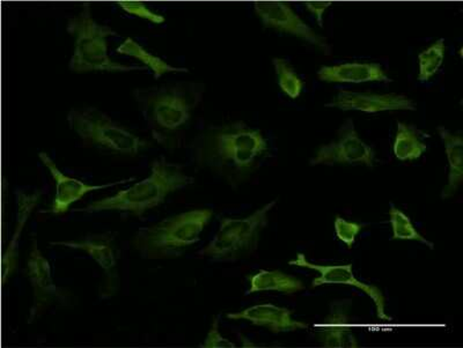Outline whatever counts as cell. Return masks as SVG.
Returning a JSON list of instances; mask_svg holds the SVG:
<instances>
[{"mask_svg":"<svg viewBox=\"0 0 463 348\" xmlns=\"http://www.w3.org/2000/svg\"><path fill=\"white\" fill-rule=\"evenodd\" d=\"M190 149L198 167L211 169L235 185L255 172L270 145L260 128L235 121L204 128Z\"/></svg>","mask_w":463,"mask_h":348,"instance_id":"6da1fadb","label":"cell"},{"mask_svg":"<svg viewBox=\"0 0 463 348\" xmlns=\"http://www.w3.org/2000/svg\"><path fill=\"white\" fill-rule=\"evenodd\" d=\"M205 93L202 82L179 81L134 89L132 97L152 138L164 148L180 146L184 128L192 121Z\"/></svg>","mask_w":463,"mask_h":348,"instance_id":"7a4b0ae2","label":"cell"},{"mask_svg":"<svg viewBox=\"0 0 463 348\" xmlns=\"http://www.w3.org/2000/svg\"><path fill=\"white\" fill-rule=\"evenodd\" d=\"M195 177L184 172V165L160 156L151 164L150 175L113 196L90 202L84 213L118 212L143 217L148 211L163 205L172 193L195 184Z\"/></svg>","mask_w":463,"mask_h":348,"instance_id":"3957f363","label":"cell"},{"mask_svg":"<svg viewBox=\"0 0 463 348\" xmlns=\"http://www.w3.org/2000/svg\"><path fill=\"white\" fill-rule=\"evenodd\" d=\"M213 211L197 209L172 215L155 225L139 228L131 246L143 259H173L200 242Z\"/></svg>","mask_w":463,"mask_h":348,"instance_id":"277c9868","label":"cell"},{"mask_svg":"<svg viewBox=\"0 0 463 348\" xmlns=\"http://www.w3.org/2000/svg\"><path fill=\"white\" fill-rule=\"evenodd\" d=\"M66 32L74 40V50L69 61V69L74 73H124L147 70L144 65H127L111 60L109 39L118 36V32L95 20L90 3L82 4L80 14L68 19Z\"/></svg>","mask_w":463,"mask_h":348,"instance_id":"5b68a950","label":"cell"},{"mask_svg":"<svg viewBox=\"0 0 463 348\" xmlns=\"http://www.w3.org/2000/svg\"><path fill=\"white\" fill-rule=\"evenodd\" d=\"M66 122L87 147L115 155L137 156L152 144L95 107L72 108Z\"/></svg>","mask_w":463,"mask_h":348,"instance_id":"8992f818","label":"cell"},{"mask_svg":"<svg viewBox=\"0 0 463 348\" xmlns=\"http://www.w3.org/2000/svg\"><path fill=\"white\" fill-rule=\"evenodd\" d=\"M27 277L33 289V306L29 312V324L34 322L49 306L60 304L68 306L71 301V294L65 288L58 287L53 281L51 262L40 250L36 240H33L29 251Z\"/></svg>","mask_w":463,"mask_h":348,"instance_id":"52a82bcc","label":"cell"},{"mask_svg":"<svg viewBox=\"0 0 463 348\" xmlns=\"http://www.w3.org/2000/svg\"><path fill=\"white\" fill-rule=\"evenodd\" d=\"M374 148L359 136L351 118L342 124L336 142L322 145L309 161L311 165L363 164L369 168L374 167Z\"/></svg>","mask_w":463,"mask_h":348,"instance_id":"ba28073f","label":"cell"},{"mask_svg":"<svg viewBox=\"0 0 463 348\" xmlns=\"http://www.w3.org/2000/svg\"><path fill=\"white\" fill-rule=\"evenodd\" d=\"M254 11L266 28L287 33L320 49L326 56L332 55L333 48L325 36L317 34L295 10L284 2H255Z\"/></svg>","mask_w":463,"mask_h":348,"instance_id":"9c48e42d","label":"cell"},{"mask_svg":"<svg viewBox=\"0 0 463 348\" xmlns=\"http://www.w3.org/2000/svg\"><path fill=\"white\" fill-rule=\"evenodd\" d=\"M288 265L297 268H309L318 272V277L313 280L312 287L324 285H346L361 289L373 300L376 316L379 320L392 322V318L386 313V298L376 286L362 283L354 277L353 264L321 265L309 262L304 254H298L295 259L289 260Z\"/></svg>","mask_w":463,"mask_h":348,"instance_id":"30bf717a","label":"cell"},{"mask_svg":"<svg viewBox=\"0 0 463 348\" xmlns=\"http://www.w3.org/2000/svg\"><path fill=\"white\" fill-rule=\"evenodd\" d=\"M39 159L48 169L49 173L55 182V197H53L51 213L55 215L65 214L69 212L70 207L74 202L80 201L87 193L98 192V190L113 188L115 185L127 184L134 181L135 178H128V180L113 182V183L106 184H89L85 183L78 178L70 177L58 168L57 164L47 153L40 152Z\"/></svg>","mask_w":463,"mask_h":348,"instance_id":"8fae6325","label":"cell"},{"mask_svg":"<svg viewBox=\"0 0 463 348\" xmlns=\"http://www.w3.org/2000/svg\"><path fill=\"white\" fill-rule=\"evenodd\" d=\"M325 107L337 108V109L343 111H363V113L367 114L383 113V111L416 110L413 99L404 94H376L353 92V90H340L332 101L326 103Z\"/></svg>","mask_w":463,"mask_h":348,"instance_id":"7c38bea8","label":"cell"},{"mask_svg":"<svg viewBox=\"0 0 463 348\" xmlns=\"http://www.w3.org/2000/svg\"><path fill=\"white\" fill-rule=\"evenodd\" d=\"M51 244L86 252L102 268L110 285L118 280V250L115 247V234L111 231L90 234L85 238L68 240V241H52Z\"/></svg>","mask_w":463,"mask_h":348,"instance_id":"4fadbf2b","label":"cell"},{"mask_svg":"<svg viewBox=\"0 0 463 348\" xmlns=\"http://www.w3.org/2000/svg\"><path fill=\"white\" fill-rule=\"evenodd\" d=\"M292 315V310L283 306L262 304L250 306L242 312L227 314V318L234 321H247L251 325L266 327L272 334L307 329V323L293 320Z\"/></svg>","mask_w":463,"mask_h":348,"instance_id":"5bb4252c","label":"cell"},{"mask_svg":"<svg viewBox=\"0 0 463 348\" xmlns=\"http://www.w3.org/2000/svg\"><path fill=\"white\" fill-rule=\"evenodd\" d=\"M350 300L335 301L330 305V313L318 331V341L326 348H357L358 339L355 338L351 324Z\"/></svg>","mask_w":463,"mask_h":348,"instance_id":"9a60e30c","label":"cell"},{"mask_svg":"<svg viewBox=\"0 0 463 348\" xmlns=\"http://www.w3.org/2000/svg\"><path fill=\"white\" fill-rule=\"evenodd\" d=\"M279 202V199L269 202L268 204L255 211L246 218H222L219 230L226 231L233 236L243 255L251 254L259 248L260 234L268 226V214Z\"/></svg>","mask_w":463,"mask_h":348,"instance_id":"2e32d148","label":"cell"},{"mask_svg":"<svg viewBox=\"0 0 463 348\" xmlns=\"http://www.w3.org/2000/svg\"><path fill=\"white\" fill-rule=\"evenodd\" d=\"M321 81L334 84H362V82H392L383 66L367 61H350L334 66H322L317 71Z\"/></svg>","mask_w":463,"mask_h":348,"instance_id":"e0dca14e","label":"cell"},{"mask_svg":"<svg viewBox=\"0 0 463 348\" xmlns=\"http://www.w3.org/2000/svg\"><path fill=\"white\" fill-rule=\"evenodd\" d=\"M43 193L41 192H34L31 193L19 192L15 193L16 202V219L14 235H12L10 244L4 252L3 256V284L5 285L6 281L10 279L11 276L16 268V262H18V249L20 239H22L24 226L28 221L29 217L39 205Z\"/></svg>","mask_w":463,"mask_h":348,"instance_id":"ac0fdd59","label":"cell"},{"mask_svg":"<svg viewBox=\"0 0 463 348\" xmlns=\"http://www.w3.org/2000/svg\"><path fill=\"white\" fill-rule=\"evenodd\" d=\"M438 132L445 145L449 165V183L442 190L441 198L449 199L456 194L463 182V138L444 127H438Z\"/></svg>","mask_w":463,"mask_h":348,"instance_id":"d6986e66","label":"cell"},{"mask_svg":"<svg viewBox=\"0 0 463 348\" xmlns=\"http://www.w3.org/2000/svg\"><path fill=\"white\" fill-rule=\"evenodd\" d=\"M305 289L303 281L279 270H260L250 277L248 293L279 292L293 296Z\"/></svg>","mask_w":463,"mask_h":348,"instance_id":"ffe728a7","label":"cell"},{"mask_svg":"<svg viewBox=\"0 0 463 348\" xmlns=\"http://www.w3.org/2000/svg\"><path fill=\"white\" fill-rule=\"evenodd\" d=\"M116 52L135 58V60L143 63L145 68L151 70L155 79H160L167 73L188 72L187 68L173 66L172 64L167 63L166 61H164L163 58L153 55V53L147 52L142 44H139L137 41L132 39V37H127V39L123 41V43L116 49Z\"/></svg>","mask_w":463,"mask_h":348,"instance_id":"44dd1931","label":"cell"},{"mask_svg":"<svg viewBox=\"0 0 463 348\" xmlns=\"http://www.w3.org/2000/svg\"><path fill=\"white\" fill-rule=\"evenodd\" d=\"M423 132L413 126L398 122L394 146L392 151L400 161H413L420 159L428 151V145L423 142Z\"/></svg>","mask_w":463,"mask_h":348,"instance_id":"7402d4cb","label":"cell"},{"mask_svg":"<svg viewBox=\"0 0 463 348\" xmlns=\"http://www.w3.org/2000/svg\"><path fill=\"white\" fill-rule=\"evenodd\" d=\"M390 222L392 230V240H408V241H417L425 244V246L434 250V243L429 241L425 236L421 235L417 228L413 226L411 217L391 204Z\"/></svg>","mask_w":463,"mask_h":348,"instance_id":"603a6c76","label":"cell"},{"mask_svg":"<svg viewBox=\"0 0 463 348\" xmlns=\"http://www.w3.org/2000/svg\"><path fill=\"white\" fill-rule=\"evenodd\" d=\"M272 64H274L277 84H279V89L288 98H299L304 89V81L292 64L285 58H274Z\"/></svg>","mask_w":463,"mask_h":348,"instance_id":"cb8c5ba5","label":"cell"},{"mask_svg":"<svg viewBox=\"0 0 463 348\" xmlns=\"http://www.w3.org/2000/svg\"><path fill=\"white\" fill-rule=\"evenodd\" d=\"M445 40L439 39L419 55V80L427 82L436 76L445 60Z\"/></svg>","mask_w":463,"mask_h":348,"instance_id":"d4e9b609","label":"cell"},{"mask_svg":"<svg viewBox=\"0 0 463 348\" xmlns=\"http://www.w3.org/2000/svg\"><path fill=\"white\" fill-rule=\"evenodd\" d=\"M335 234L341 242L345 243L347 249H353L357 240V236L362 233L365 223L347 221L345 218H335L334 221Z\"/></svg>","mask_w":463,"mask_h":348,"instance_id":"484cf974","label":"cell"},{"mask_svg":"<svg viewBox=\"0 0 463 348\" xmlns=\"http://www.w3.org/2000/svg\"><path fill=\"white\" fill-rule=\"evenodd\" d=\"M121 10L127 12L128 14L137 16V18L147 20L152 24H161L166 22V18L164 15L156 14L148 8L146 4L143 2H128V0H122V2H116Z\"/></svg>","mask_w":463,"mask_h":348,"instance_id":"4316f807","label":"cell"},{"mask_svg":"<svg viewBox=\"0 0 463 348\" xmlns=\"http://www.w3.org/2000/svg\"><path fill=\"white\" fill-rule=\"evenodd\" d=\"M222 315H217L213 318V324H211L210 330L204 341L201 343V348H235L234 343H232L230 339L222 337L219 326H221Z\"/></svg>","mask_w":463,"mask_h":348,"instance_id":"83f0119b","label":"cell"},{"mask_svg":"<svg viewBox=\"0 0 463 348\" xmlns=\"http://www.w3.org/2000/svg\"><path fill=\"white\" fill-rule=\"evenodd\" d=\"M332 2H306L305 7L313 15H316L318 26L322 27L324 26L325 12L332 6Z\"/></svg>","mask_w":463,"mask_h":348,"instance_id":"f1b7e54d","label":"cell"},{"mask_svg":"<svg viewBox=\"0 0 463 348\" xmlns=\"http://www.w3.org/2000/svg\"><path fill=\"white\" fill-rule=\"evenodd\" d=\"M238 337L242 343V347H264V345H255L254 343H251L250 339L243 337L242 334H238Z\"/></svg>","mask_w":463,"mask_h":348,"instance_id":"f546056e","label":"cell"}]
</instances>
